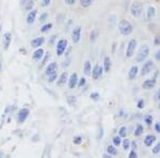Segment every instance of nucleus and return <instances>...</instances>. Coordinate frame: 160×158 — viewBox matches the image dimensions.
<instances>
[{"instance_id":"obj_1","label":"nucleus","mask_w":160,"mask_h":158,"mask_svg":"<svg viewBox=\"0 0 160 158\" xmlns=\"http://www.w3.org/2000/svg\"><path fill=\"white\" fill-rule=\"evenodd\" d=\"M118 31L124 37H128L130 35L131 33L133 32V26L131 25L130 22L126 19H122L118 22Z\"/></svg>"},{"instance_id":"obj_2","label":"nucleus","mask_w":160,"mask_h":158,"mask_svg":"<svg viewBox=\"0 0 160 158\" xmlns=\"http://www.w3.org/2000/svg\"><path fill=\"white\" fill-rule=\"evenodd\" d=\"M149 56V47L148 44H143L140 48H139L138 53L136 55L137 62H144Z\"/></svg>"},{"instance_id":"obj_3","label":"nucleus","mask_w":160,"mask_h":158,"mask_svg":"<svg viewBox=\"0 0 160 158\" xmlns=\"http://www.w3.org/2000/svg\"><path fill=\"white\" fill-rule=\"evenodd\" d=\"M137 47H138V41H137V38H130L127 43V46H126V51H125L126 58L128 59L132 58L137 50Z\"/></svg>"},{"instance_id":"obj_4","label":"nucleus","mask_w":160,"mask_h":158,"mask_svg":"<svg viewBox=\"0 0 160 158\" xmlns=\"http://www.w3.org/2000/svg\"><path fill=\"white\" fill-rule=\"evenodd\" d=\"M129 11L131 16L135 17V18H138V17H140L142 15V13H143V4L140 1H133L130 6Z\"/></svg>"},{"instance_id":"obj_5","label":"nucleus","mask_w":160,"mask_h":158,"mask_svg":"<svg viewBox=\"0 0 160 158\" xmlns=\"http://www.w3.org/2000/svg\"><path fill=\"white\" fill-rule=\"evenodd\" d=\"M68 40H65V38H60V40L57 42V46H56L57 56H59V57L63 56L66 50V48H68Z\"/></svg>"},{"instance_id":"obj_6","label":"nucleus","mask_w":160,"mask_h":158,"mask_svg":"<svg viewBox=\"0 0 160 158\" xmlns=\"http://www.w3.org/2000/svg\"><path fill=\"white\" fill-rule=\"evenodd\" d=\"M154 67H155V63L153 60H145L143 65H142V69L140 72L141 76H146V75H148L149 73H152Z\"/></svg>"},{"instance_id":"obj_7","label":"nucleus","mask_w":160,"mask_h":158,"mask_svg":"<svg viewBox=\"0 0 160 158\" xmlns=\"http://www.w3.org/2000/svg\"><path fill=\"white\" fill-rule=\"evenodd\" d=\"M30 115V110L28 109V108H22L18 113H17V122H18L19 124H22L25 123L26 120L28 119V116Z\"/></svg>"},{"instance_id":"obj_8","label":"nucleus","mask_w":160,"mask_h":158,"mask_svg":"<svg viewBox=\"0 0 160 158\" xmlns=\"http://www.w3.org/2000/svg\"><path fill=\"white\" fill-rule=\"evenodd\" d=\"M71 37H72V41H73L74 44H78L80 42V40H81V27H80V26L74 27Z\"/></svg>"},{"instance_id":"obj_9","label":"nucleus","mask_w":160,"mask_h":158,"mask_svg":"<svg viewBox=\"0 0 160 158\" xmlns=\"http://www.w3.org/2000/svg\"><path fill=\"white\" fill-rule=\"evenodd\" d=\"M104 67L102 65H99V64H96L94 67L92 69V78L94 80H97L99 79L100 77L102 76V74H104Z\"/></svg>"},{"instance_id":"obj_10","label":"nucleus","mask_w":160,"mask_h":158,"mask_svg":"<svg viewBox=\"0 0 160 158\" xmlns=\"http://www.w3.org/2000/svg\"><path fill=\"white\" fill-rule=\"evenodd\" d=\"M57 72H58V63H57V62H51V63H49L46 66L45 75L48 77V76H50V75L57 74Z\"/></svg>"},{"instance_id":"obj_11","label":"nucleus","mask_w":160,"mask_h":158,"mask_svg":"<svg viewBox=\"0 0 160 158\" xmlns=\"http://www.w3.org/2000/svg\"><path fill=\"white\" fill-rule=\"evenodd\" d=\"M78 75H77V73H72L71 76L68 77V85L69 89H75V88L78 85Z\"/></svg>"},{"instance_id":"obj_12","label":"nucleus","mask_w":160,"mask_h":158,"mask_svg":"<svg viewBox=\"0 0 160 158\" xmlns=\"http://www.w3.org/2000/svg\"><path fill=\"white\" fill-rule=\"evenodd\" d=\"M157 84V80L156 78H149V79H146L143 81V84H142V88H143L144 90H152L154 89L155 87H156Z\"/></svg>"},{"instance_id":"obj_13","label":"nucleus","mask_w":160,"mask_h":158,"mask_svg":"<svg viewBox=\"0 0 160 158\" xmlns=\"http://www.w3.org/2000/svg\"><path fill=\"white\" fill-rule=\"evenodd\" d=\"M37 15H38V10L32 9L31 11H29L27 17H26V22H27V24L32 25L33 23L35 22V19H37Z\"/></svg>"},{"instance_id":"obj_14","label":"nucleus","mask_w":160,"mask_h":158,"mask_svg":"<svg viewBox=\"0 0 160 158\" xmlns=\"http://www.w3.org/2000/svg\"><path fill=\"white\" fill-rule=\"evenodd\" d=\"M156 140H157V138H156V136H155V135L149 134V135H146V136L144 137L143 143H144V145H145V146L149 147V146L153 145Z\"/></svg>"},{"instance_id":"obj_15","label":"nucleus","mask_w":160,"mask_h":158,"mask_svg":"<svg viewBox=\"0 0 160 158\" xmlns=\"http://www.w3.org/2000/svg\"><path fill=\"white\" fill-rule=\"evenodd\" d=\"M44 55H45V50H44L42 47L35 48L34 53L32 54V59L34 61H40L44 57Z\"/></svg>"},{"instance_id":"obj_16","label":"nucleus","mask_w":160,"mask_h":158,"mask_svg":"<svg viewBox=\"0 0 160 158\" xmlns=\"http://www.w3.org/2000/svg\"><path fill=\"white\" fill-rule=\"evenodd\" d=\"M156 15H157V9L154 6H149L148 8V10H146V12H145L146 19H148V20L153 19L154 17L156 16Z\"/></svg>"},{"instance_id":"obj_17","label":"nucleus","mask_w":160,"mask_h":158,"mask_svg":"<svg viewBox=\"0 0 160 158\" xmlns=\"http://www.w3.org/2000/svg\"><path fill=\"white\" fill-rule=\"evenodd\" d=\"M139 74V67L138 65H132L128 71V79L129 80H135Z\"/></svg>"},{"instance_id":"obj_18","label":"nucleus","mask_w":160,"mask_h":158,"mask_svg":"<svg viewBox=\"0 0 160 158\" xmlns=\"http://www.w3.org/2000/svg\"><path fill=\"white\" fill-rule=\"evenodd\" d=\"M12 43V33L11 32H6L3 35V47L6 50L10 48V45Z\"/></svg>"},{"instance_id":"obj_19","label":"nucleus","mask_w":160,"mask_h":158,"mask_svg":"<svg viewBox=\"0 0 160 158\" xmlns=\"http://www.w3.org/2000/svg\"><path fill=\"white\" fill-rule=\"evenodd\" d=\"M44 43H45V38H43V37L35 38L31 41V46H32L33 48H38V47H41Z\"/></svg>"},{"instance_id":"obj_20","label":"nucleus","mask_w":160,"mask_h":158,"mask_svg":"<svg viewBox=\"0 0 160 158\" xmlns=\"http://www.w3.org/2000/svg\"><path fill=\"white\" fill-rule=\"evenodd\" d=\"M102 67H104L105 73H109V72L111 71V67H112V61H111V58L109 56H107L104 58V65H102Z\"/></svg>"},{"instance_id":"obj_21","label":"nucleus","mask_w":160,"mask_h":158,"mask_svg":"<svg viewBox=\"0 0 160 158\" xmlns=\"http://www.w3.org/2000/svg\"><path fill=\"white\" fill-rule=\"evenodd\" d=\"M68 72H63L61 75H60V77H59V79H58V81H57V84H58V85H63V84H65L66 82L68 81Z\"/></svg>"},{"instance_id":"obj_22","label":"nucleus","mask_w":160,"mask_h":158,"mask_svg":"<svg viewBox=\"0 0 160 158\" xmlns=\"http://www.w3.org/2000/svg\"><path fill=\"white\" fill-rule=\"evenodd\" d=\"M83 73L86 76H89V75L92 74V64L89 60L84 61L83 63Z\"/></svg>"},{"instance_id":"obj_23","label":"nucleus","mask_w":160,"mask_h":158,"mask_svg":"<svg viewBox=\"0 0 160 158\" xmlns=\"http://www.w3.org/2000/svg\"><path fill=\"white\" fill-rule=\"evenodd\" d=\"M98 35H99L98 29H93L91 32H90V35H89L90 42H95V41L97 40V38H98Z\"/></svg>"},{"instance_id":"obj_24","label":"nucleus","mask_w":160,"mask_h":158,"mask_svg":"<svg viewBox=\"0 0 160 158\" xmlns=\"http://www.w3.org/2000/svg\"><path fill=\"white\" fill-rule=\"evenodd\" d=\"M107 153L111 156H117L118 155V149L117 146L114 145V144H112V145H108L107 146Z\"/></svg>"},{"instance_id":"obj_25","label":"nucleus","mask_w":160,"mask_h":158,"mask_svg":"<svg viewBox=\"0 0 160 158\" xmlns=\"http://www.w3.org/2000/svg\"><path fill=\"white\" fill-rule=\"evenodd\" d=\"M143 131H144L143 125H141V124H138V125H137V127H136V129H135V131H133V135H135V137H140V136H142Z\"/></svg>"},{"instance_id":"obj_26","label":"nucleus","mask_w":160,"mask_h":158,"mask_svg":"<svg viewBox=\"0 0 160 158\" xmlns=\"http://www.w3.org/2000/svg\"><path fill=\"white\" fill-rule=\"evenodd\" d=\"M22 3H24V7H25V10H27L28 12L31 11L33 8V1L32 0H22Z\"/></svg>"},{"instance_id":"obj_27","label":"nucleus","mask_w":160,"mask_h":158,"mask_svg":"<svg viewBox=\"0 0 160 158\" xmlns=\"http://www.w3.org/2000/svg\"><path fill=\"white\" fill-rule=\"evenodd\" d=\"M52 24H51V23H45V24H43V26L42 27H41V32L42 33H46V32H48V31H49L51 28H52Z\"/></svg>"},{"instance_id":"obj_28","label":"nucleus","mask_w":160,"mask_h":158,"mask_svg":"<svg viewBox=\"0 0 160 158\" xmlns=\"http://www.w3.org/2000/svg\"><path fill=\"white\" fill-rule=\"evenodd\" d=\"M122 146L125 151H127L131 147V141L127 138H124V140H122Z\"/></svg>"},{"instance_id":"obj_29","label":"nucleus","mask_w":160,"mask_h":158,"mask_svg":"<svg viewBox=\"0 0 160 158\" xmlns=\"http://www.w3.org/2000/svg\"><path fill=\"white\" fill-rule=\"evenodd\" d=\"M127 130H128V129H127L126 126H121L120 129H118V136H121L123 139L126 138V137H127V134H128Z\"/></svg>"},{"instance_id":"obj_30","label":"nucleus","mask_w":160,"mask_h":158,"mask_svg":"<svg viewBox=\"0 0 160 158\" xmlns=\"http://www.w3.org/2000/svg\"><path fill=\"white\" fill-rule=\"evenodd\" d=\"M93 2H94V0H80V4H81L82 8H84V9H88V8H90L93 4Z\"/></svg>"},{"instance_id":"obj_31","label":"nucleus","mask_w":160,"mask_h":158,"mask_svg":"<svg viewBox=\"0 0 160 158\" xmlns=\"http://www.w3.org/2000/svg\"><path fill=\"white\" fill-rule=\"evenodd\" d=\"M122 137L121 136H115V137H113V139H112V143L114 144L115 146H120V145H122Z\"/></svg>"},{"instance_id":"obj_32","label":"nucleus","mask_w":160,"mask_h":158,"mask_svg":"<svg viewBox=\"0 0 160 158\" xmlns=\"http://www.w3.org/2000/svg\"><path fill=\"white\" fill-rule=\"evenodd\" d=\"M144 107H145V100H144L143 98H140V99L137 102V108H138L139 110H142V109H144Z\"/></svg>"},{"instance_id":"obj_33","label":"nucleus","mask_w":160,"mask_h":158,"mask_svg":"<svg viewBox=\"0 0 160 158\" xmlns=\"http://www.w3.org/2000/svg\"><path fill=\"white\" fill-rule=\"evenodd\" d=\"M90 97H91V99L95 100V102H97V100L99 99V97H100V94H99L98 92L94 91V92H92L91 94H90Z\"/></svg>"},{"instance_id":"obj_34","label":"nucleus","mask_w":160,"mask_h":158,"mask_svg":"<svg viewBox=\"0 0 160 158\" xmlns=\"http://www.w3.org/2000/svg\"><path fill=\"white\" fill-rule=\"evenodd\" d=\"M48 19V13H43V14H41L40 16V23L41 24H45L46 22H47Z\"/></svg>"},{"instance_id":"obj_35","label":"nucleus","mask_w":160,"mask_h":158,"mask_svg":"<svg viewBox=\"0 0 160 158\" xmlns=\"http://www.w3.org/2000/svg\"><path fill=\"white\" fill-rule=\"evenodd\" d=\"M153 121H154V119H153V116H152L151 115H146L145 118H144V122H145V123L148 124V126H151V125H152V123H153Z\"/></svg>"},{"instance_id":"obj_36","label":"nucleus","mask_w":160,"mask_h":158,"mask_svg":"<svg viewBox=\"0 0 160 158\" xmlns=\"http://www.w3.org/2000/svg\"><path fill=\"white\" fill-rule=\"evenodd\" d=\"M82 137L81 136H75L74 137V139H73V142H74V144H77V145H79V144H81L82 143Z\"/></svg>"},{"instance_id":"obj_37","label":"nucleus","mask_w":160,"mask_h":158,"mask_svg":"<svg viewBox=\"0 0 160 158\" xmlns=\"http://www.w3.org/2000/svg\"><path fill=\"white\" fill-rule=\"evenodd\" d=\"M152 153H153L154 155H157L160 153V142H158V143L155 145L153 149H152Z\"/></svg>"},{"instance_id":"obj_38","label":"nucleus","mask_w":160,"mask_h":158,"mask_svg":"<svg viewBox=\"0 0 160 158\" xmlns=\"http://www.w3.org/2000/svg\"><path fill=\"white\" fill-rule=\"evenodd\" d=\"M87 84V79L84 78V77H82V78H80L78 80V85L77 87H79V88H82V87H84Z\"/></svg>"},{"instance_id":"obj_39","label":"nucleus","mask_w":160,"mask_h":158,"mask_svg":"<svg viewBox=\"0 0 160 158\" xmlns=\"http://www.w3.org/2000/svg\"><path fill=\"white\" fill-rule=\"evenodd\" d=\"M57 79H58V75H57V74H53V75H50V76H48V82H50V84L55 82Z\"/></svg>"},{"instance_id":"obj_40","label":"nucleus","mask_w":160,"mask_h":158,"mask_svg":"<svg viewBox=\"0 0 160 158\" xmlns=\"http://www.w3.org/2000/svg\"><path fill=\"white\" fill-rule=\"evenodd\" d=\"M128 157L129 158H137L138 157V154H137L136 150H131V151L129 152V154H128Z\"/></svg>"},{"instance_id":"obj_41","label":"nucleus","mask_w":160,"mask_h":158,"mask_svg":"<svg viewBox=\"0 0 160 158\" xmlns=\"http://www.w3.org/2000/svg\"><path fill=\"white\" fill-rule=\"evenodd\" d=\"M50 3H51V0H42V7L44 8L49 7Z\"/></svg>"},{"instance_id":"obj_42","label":"nucleus","mask_w":160,"mask_h":158,"mask_svg":"<svg viewBox=\"0 0 160 158\" xmlns=\"http://www.w3.org/2000/svg\"><path fill=\"white\" fill-rule=\"evenodd\" d=\"M154 45L160 46V37L159 35H156V37L154 38Z\"/></svg>"},{"instance_id":"obj_43","label":"nucleus","mask_w":160,"mask_h":158,"mask_svg":"<svg viewBox=\"0 0 160 158\" xmlns=\"http://www.w3.org/2000/svg\"><path fill=\"white\" fill-rule=\"evenodd\" d=\"M154 128H155V130H156V133L160 134V122H157V123H155Z\"/></svg>"},{"instance_id":"obj_44","label":"nucleus","mask_w":160,"mask_h":158,"mask_svg":"<svg viewBox=\"0 0 160 158\" xmlns=\"http://www.w3.org/2000/svg\"><path fill=\"white\" fill-rule=\"evenodd\" d=\"M64 2H65L68 6H74V4L76 3V0H64Z\"/></svg>"},{"instance_id":"obj_45","label":"nucleus","mask_w":160,"mask_h":158,"mask_svg":"<svg viewBox=\"0 0 160 158\" xmlns=\"http://www.w3.org/2000/svg\"><path fill=\"white\" fill-rule=\"evenodd\" d=\"M155 59L160 62V48L156 51V54H155Z\"/></svg>"},{"instance_id":"obj_46","label":"nucleus","mask_w":160,"mask_h":158,"mask_svg":"<svg viewBox=\"0 0 160 158\" xmlns=\"http://www.w3.org/2000/svg\"><path fill=\"white\" fill-rule=\"evenodd\" d=\"M155 99L158 100V102L160 100V89L156 92V94H155Z\"/></svg>"},{"instance_id":"obj_47","label":"nucleus","mask_w":160,"mask_h":158,"mask_svg":"<svg viewBox=\"0 0 160 158\" xmlns=\"http://www.w3.org/2000/svg\"><path fill=\"white\" fill-rule=\"evenodd\" d=\"M48 57H49V54H46V57H45V58H44V60H43V63H42V65H41V66L45 65V64H46V62H47V59H48Z\"/></svg>"},{"instance_id":"obj_48","label":"nucleus","mask_w":160,"mask_h":158,"mask_svg":"<svg viewBox=\"0 0 160 158\" xmlns=\"http://www.w3.org/2000/svg\"><path fill=\"white\" fill-rule=\"evenodd\" d=\"M131 147H132V150H136L137 149V142L136 141L131 142Z\"/></svg>"},{"instance_id":"obj_49","label":"nucleus","mask_w":160,"mask_h":158,"mask_svg":"<svg viewBox=\"0 0 160 158\" xmlns=\"http://www.w3.org/2000/svg\"><path fill=\"white\" fill-rule=\"evenodd\" d=\"M102 157H105V158H110V157H111V155H109V154L107 153V154H104V155H102Z\"/></svg>"},{"instance_id":"obj_50","label":"nucleus","mask_w":160,"mask_h":158,"mask_svg":"<svg viewBox=\"0 0 160 158\" xmlns=\"http://www.w3.org/2000/svg\"><path fill=\"white\" fill-rule=\"evenodd\" d=\"M1 69H2V66H1V63H0V72H1Z\"/></svg>"},{"instance_id":"obj_51","label":"nucleus","mask_w":160,"mask_h":158,"mask_svg":"<svg viewBox=\"0 0 160 158\" xmlns=\"http://www.w3.org/2000/svg\"><path fill=\"white\" fill-rule=\"evenodd\" d=\"M158 108H159V109H160V100H159V105H158Z\"/></svg>"},{"instance_id":"obj_52","label":"nucleus","mask_w":160,"mask_h":158,"mask_svg":"<svg viewBox=\"0 0 160 158\" xmlns=\"http://www.w3.org/2000/svg\"><path fill=\"white\" fill-rule=\"evenodd\" d=\"M0 32H1V27H0Z\"/></svg>"},{"instance_id":"obj_53","label":"nucleus","mask_w":160,"mask_h":158,"mask_svg":"<svg viewBox=\"0 0 160 158\" xmlns=\"http://www.w3.org/2000/svg\"><path fill=\"white\" fill-rule=\"evenodd\" d=\"M0 157H1V153H0Z\"/></svg>"},{"instance_id":"obj_54","label":"nucleus","mask_w":160,"mask_h":158,"mask_svg":"<svg viewBox=\"0 0 160 158\" xmlns=\"http://www.w3.org/2000/svg\"><path fill=\"white\" fill-rule=\"evenodd\" d=\"M35 1H38V0H35Z\"/></svg>"}]
</instances>
